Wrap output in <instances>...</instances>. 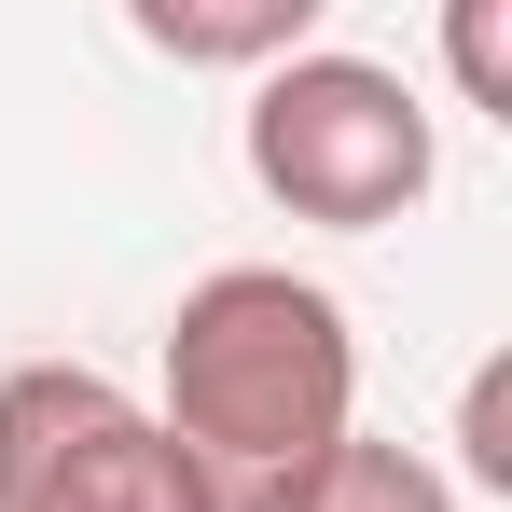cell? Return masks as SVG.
<instances>
[{
  "instance_id": "1",
  "label": "cell",
  "mask_w": 512,
  "mask_h": 512,
  "mask_svg": "<svg viewBox=\"0 0 512 512\" xmlns=\"http://www.w3.org/2000/svg\"><path fill=\"white\" fill-rule=\"evenodd\" d=\"M360 416V346L346 305L291 263H222L167 319V443L208 512H277Z\"/></svg>"
},
{
  "instance_id": "2",
  "label": "cell",
  "mask_w": 512,
  "mask_h": 512,
  "mask_svg": "<svg viewBox=\"0 0 512 512\" xmlns=\"http://www.w3.org/2000/svg\"><path fill=\"white\" fill-rule=\"evenodd\" d=\"M429 97L374 56H277L250 84V180L291 208V222H333V236H374L429 194Z\"/></svg>"
},
{
  "instance_id": "3",
  "label": "cell",
  "mask_w": 512,
  "mask_h": 512,
  "mask_svg": "<svg viewBox=\"0 0 512 512\" xmlns=\"http://www.w3.org/2000/svg\"><path fill=\"white\" fill-rule=\"evenodd\" d=\"M0 512H208L153 402H125L84 360L0 374Z\"/></svg>"
},
{
  "instance_id": "4",
  "label": "cell",
  "mask_w": 512,
  "mask_h": 512,
  "mask_svg": "<svg viewBox=\"0 0 512 512\" xmlns=\"http://www.w3.org/2000/svg\"><path fill=\"white\" fill-rule=\"evenodd\" d=\"M277 512H457V485L429 471L416 443H360V429H346V443H333Z\"/></svg>"
},
{
  "instance_id": "5",
  "label": "cell",
  "mask_w": 512,
  "mask_h": 512,
  "mask_svg": "<svg viewBox=\"0 0 512 512\" xmlns=\"http://www.w3.org/2000/svg\"><path fill=\"white\" fill-rule=\"evenodd\" d=\"M139 42H167V56H305V28H319V0H222V14H180V0H139L125 14Z\"/></svg>"
},
{
  "instance_id": "6",
  "label": "cell",
  "mask_w": 512,
  "mask_h": 512,
  "mask_svg": "<svg viewBox=\"0 0 512 512\" xmlns=\"http://www.w3.org/2000/svg\"><path fill=\"white\" fill-rule=\"evenodd\" d=\"M443 42H457V84L485 97V111H512V28H499V0H457Z\"/></svg>"
},
{
  "instance_id": "7",
  "label": "cell",
  "mask_w": 512,
  "mask_h": 512,
  "mask_svg": "<svg viewBox=\"0 0 512 512\" xmlns=\"http://www.w3.org/2000/svg\"><path fill=\"white\" fill-rule=\"evenodd\" d=\"M457 443H471V471L512 499V360H485V374H471V429H457Z\"/></svg>"
}]
</instances>
